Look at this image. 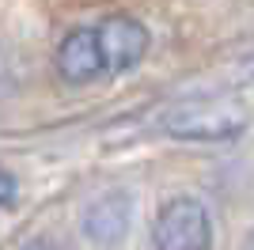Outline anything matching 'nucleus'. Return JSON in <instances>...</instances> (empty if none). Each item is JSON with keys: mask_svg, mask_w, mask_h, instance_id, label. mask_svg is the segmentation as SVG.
Listing matches in <instances>:
<instances>
[{"mask_svg": "<svg viewBox=\"0 0 254 250\" xmlns=\"http://www.w3.org/2000/svg\"><path fill=\"white\" fill-rule=\"evenodd\" d=\"M19 250H61V247H57V243H53L50 235H34V239H27Z\"/></svg>", "mask_w": 254, "mask_h": 250, "instance_id": "nucleus-7", "label": "nucleus"}, {"mask_svg": "<svg viewBox=\"0 0 254 250\" xmlns=\"http://www.w3.org/2000/svg\"><path fill=\"white\" fill-rule=\"evenodd\" d=\"M212 247V212L201 197L179 193L159 205L152 220V250H209Z\"/></svg>", "mask_w": 254, "mask_h": 250, "instance_id": "nucleus-2", "label": "nucleus"}, {"mask_svg": "<svg viewBox=\"0 0 254 250\" xmlns=\"http://www.w3.org/2000/svg\"><path fill=\"white\" fill-rule=\"evenodd\" d=\"M19 201V178L0 167V208H11Z\"/></svg>", "mask_w": 254, "mask_h": 250, "instance_id": "nucleus-6", "label": "nucleus"}, {"mask_svg": "<svg viewBox=\"0 0 254 250\" xmlns=\"http://www.w3.org/2000/svg\"><path fill=\"white\" fill-rule=\"evenodd\" d=\"M19 87V57L11 46H0V95H11Z\"/></svg>", "mask_w": 254, "mask_h": 250, "instance_id": "nucleus-5", "label": "nucleus"}, {"mask_svg": "<svg viewBox=\"0 0 254 250\" xmlns=\"http://www.w3.org/2000/svg\"><path fill=\"white\" fill-rule=\"evenodd\" d=\"M239 250H254V224L247 228V235H243V243H239Z\"/></svg>", "mask_w": 254, "mask_h": 250, "instance_id": "nucleus-8", "label": "nucleus"}, {"mask_svg": "<svg viewBox=\"0 0 254 250\" xmlns=\"http://www.w3.org/2000/svg\"><path fill=\"white\" fill-rule=\"evenodd\" d=\"M91 38H95L99 64H103V80L137 68L152 46L148 27L137 15H106V19L91 23Z\"/></svg>", "mask_w": 254, "mask_h": 250, "instance_id": "nucleus-3", "label": "nucleus"}, {"mask_svg": "<svg viewBox=\"0 0 254 250\" xmlns=\"http://www.w3.org/2000/svg\"><path fill=\"white\" fill-rule=\"evenodd\" d=\"M251 110L232 95H209V99H190L163 114V133L190 144H224L247 133Z\"/></svg>", "mask_w": 254, "mask_h": 250, "instance_id": "nucleus-1", "label": "nucleus"}, {"mask_svg": "<svg viewBox=\"0 0 254 250\" xmlns=\"http://www.w3.org/2000/svg\"><path fill=\"white\" fill-rule=\"evenodd\" d=\"M133 228V193L129 189H106L91 197L80 212V235L95 250H114L129 239Z\"/></svg>", "mask_w": 254, "mask_h": 250, "instance_id": "nucleus-4", "label": "nucleus"}]
</instances>
